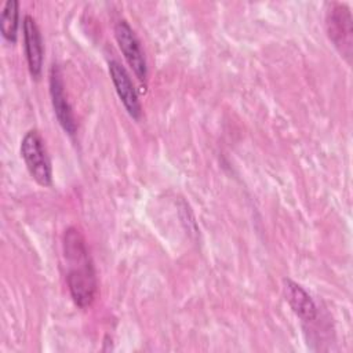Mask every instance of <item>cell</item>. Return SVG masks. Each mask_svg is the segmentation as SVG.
Masks as SVG:
<instances>
[{"label":"cell","instance_id":"cell-1","mask_svg":"<svg viewBox=\"0 0 353 353\" xmlns=\"http://www.w3.org/2000/svg\"><path fill=\"white\" fill-rule=\"evenodd\" d=\"M63 254L69 263L68 287L73 302L88 307L97 294V277L85 245V240L77 228H68L63 234Z\"/></svg>","mask_w":353,"mask_h":353},{"label":"cell","instance_id":"cell-2","mask_svg":"<svg viewBox=\"0 0 353 353\" xmlns=\"http://www.w3.org/2000/svg\"><path fill=\"white\" fill-rule=\"evenodd\" d=\"M21 156L32 178L41 186H51V163L44 146V141L39 131L30 130L23 135L21 141Z\"/></svg>","mask_w":353,"mask_h":353},{"label":"cell","instance_id":"cell-3","mask_svg":"<svg viewBox=\"0 0 353 353\" xmlns=\"http://www.w3.org/2000/svg\"><path fill=\"white\" fill-rule=\"evenodd\" d=\"M352 22L353 19L347 6L341 3L331 4L330 10L327 11V32L330 40L339 50V52L347 58V61L352 57Z\"/></svg>","mask_w":353,"mask_h":353},{"label":"cell","instance_id":"cell-4","mask_svg":"<svg viewBox=\"0 0 353 353\" xmlns=\"http://www.w3.org/2000/svg\"><path fill=\"white\" fill-rule=\"evenodd\" d=\"M114 36H116L117 44H119L125 61L131 66V69L135 73V76L138 77V80L146 81V77H148L146 59H145L143 51L141 48L139 40L127 21L123 19L116 23Z\"/></svg>","mask_w":353,"mask_h":353},{"label":"cell","instance_id":"cell-5","mask_svg":"<svg viewBox=\"0 0 353 353\" xmlns=\"http://www.w3.org/2000/svg\"><path fill=\"white\" fill-rule=\"evenodd\" d=\"M50 95L54 108V113L61 124V127L69 134L73 135L76 132V121L72 112V106L65 94V84L62 79L61 69L57 63H52L50 69Z\"/></svg>","mask_w":353,"mask_h":353},{"label":"cell","instance_id":"cell-6","mask_svg":"<svg viewBox=\"0 0 353 353\" xmlns=\"http://www.w3.org/2000/svg\"><path fill=\"white\" fill-rule=\"evenodd\" d=\"M109 74L112 77L116 92H117L121 103L124 105L125 110L128 112V114L132 119L138 120L141 117L142 108H141L137 91L134 88V84L131 81V77L127 73L125 68L121 66V63H119L117 61H110L109 62Z\"/></svg>","mask_w":353,"mask_h":353},{"label":"cell","instance_id":"cell-7","mask_svg":"<svg viewBox=\"0 0 353 353\" xmlns=\"http://www.w3.org/2000/svg\"><path fill=\"white\" fill-rule=\"evenodd\" d=\"M23 43L29 72L34 79H39L43 69V40L40 29L30 15L23 18Z\"/></svg>","mask_w":353,"mask_h":353},{"label":"cell","instance_id":"cell-8","mask_svg":"<svg viewBox=\"0 0 353 353\" xmlns=\"http://www.w3.org/2000/svg\"><path fill=\"white\" fill-rule=\"evenodd\" d=\"M285 301L288 302L292 312L303 321H313L317 317V306L312 296L298 283L285 279L283 285Z\"/></svg>","mask_w":353,"mask_h":353},{"label":"cell","instance_id":"cell-9","mask_svg":"<svg viewBox=\"0 0 353 353\" xmlns=\"http://www.w3.org/2000/svg\"><path fill=\"white\" fill-rule=\"evenodd\" d=\"M18 18H19V3L17 0H7L0 19L1 34L7 41L14 43L17 40L18 30Z\"/></svg>","mask_w":353,"mask_h":353}]
</instances>
